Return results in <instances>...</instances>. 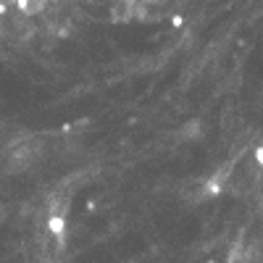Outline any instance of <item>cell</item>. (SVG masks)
<instances>
[{
  "instance_id": "cell-1",
  "label": "cell",
  "mask_w": 263,
  "mask_h": 263,
  "mask_svg": "<svg viewBox=\"0 0 263 263\" xmlns=\"http://www.w3.org/2000/svg\"><path fill=\"white\" fill-rule=\"evenodd\" d=\"M253 161H255L258 166H263V145H258V147L253 150Z\"/></svg>"
}]
</instances>
